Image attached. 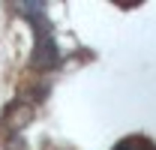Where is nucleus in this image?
I'll return each instance as SVG.
<instances>
[{"instance_id": "f257e3e1", "label": "nucleus", "mask_w": 156, "mask_h": 150, "mask_svg": "<svg viewBox=\"0 0 156 150\" xmlns=\"http://www.w3.org/2000/svg\"><path fill=\"white\" fill-rule=\"evenodd\" d=\"M57 42H54V36H51V30L45 27V30H39L36 36V51H33V63L36 66H42V69H51V66H57Z\"/></svg>"}, {"instance_id": "f03ea898", "label": "nucleus", "mask_w": 156, "mask_h": 150, "mask_svg": "<svg viewBox=\"0 0 156 150\" xmlns=\"http://www.w3.org/2000/svg\"><path fill=\"white\" fill-rule=\"evenodd\" d=\"M114 150H153V147H150V141H144V138H126V141H120Z\"/></svg>"}]
</instances>
